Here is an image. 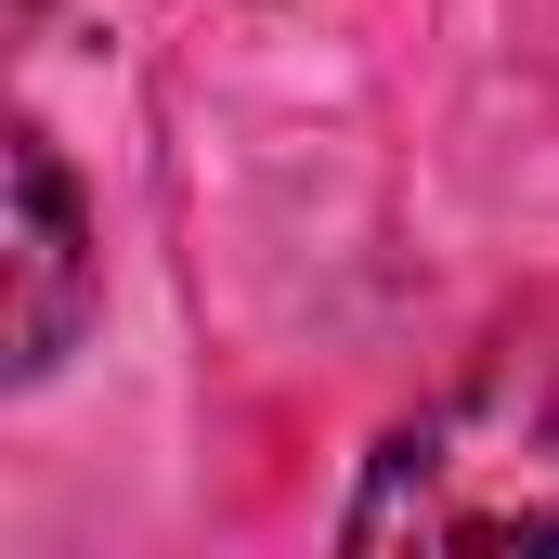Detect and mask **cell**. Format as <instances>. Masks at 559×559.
<instances>
[{"mask_svg":"<svg viewBox=\"0 0 559 559\" xmlns=\"http://www.w3.org/2000/svg\"><path fill=\"white\" fill-rule=\"evenodd\" d=\"M365 559H547L559 547V338H495L442 404L365 455L338 521Z\"/></svg>","mask_w":559,"mask_h":559,"instance_id":"obj_1","label":"cell"},{"mask_svg":"<svg viewBox=\"0 0 559 559\" xmlns=\"http://www.w3.org/2000/svg\"><path fill=\"white\" fill-rule=\"evenodd\" d=\"M92 312V222L39 131H13V378H52Z\"/></svg>","mask_w":559,"mask_h":559,"instance_id":"obj_2","label":"cell"}]
</instances>
